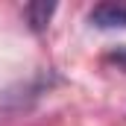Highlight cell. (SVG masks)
Returning <instances> with one entry per match:
<instances>
[{
	"label": "cell",
	"instance_id": "cell-1",
	"mask_svg": "<svg viewBox=\"0 0 126 126\" xmlns=\"http://www.w3.org/2000/svg\"><path fill=\"white\" fill-rule=\"evenodd\" d=\"M94 30H126V3H100L88 12Z\"/></svg>",
	"mask_w": 126,
	"mask_h": 126
},
{
	"label": "cell",
	"instance_id": "cell-2",
	"mask_svg": "<svg viewBox=\"0 0 126 126\" xmlns=\"http://www.w3.org/2000/svg\"><path fill=\"white\" fill-rule=\"evenodd\" d=\"M56 12V3H47V0H35V3H27L24 6V18L30 24L32 32H44L50 27V18Z\"/></svg>",
	"mask_w": 126,
	"mask_h": 126
},
{
	"label": "cell",
	"instance_id": "cell-3",
	"mask_svg": "<svg viewBox=\"0 0 126 126\" xmlns=\"http://www.w3.org/2000/svg\"><path fill=\"white\" fill-rule=\"evenodd\" d=\"M106 62H111V64H117L120 70H126V47L114 50V53H109V56H106Z\"/></svg>",
	"mask_w": 126,
	"mask_h": 126
}]
</instances>
